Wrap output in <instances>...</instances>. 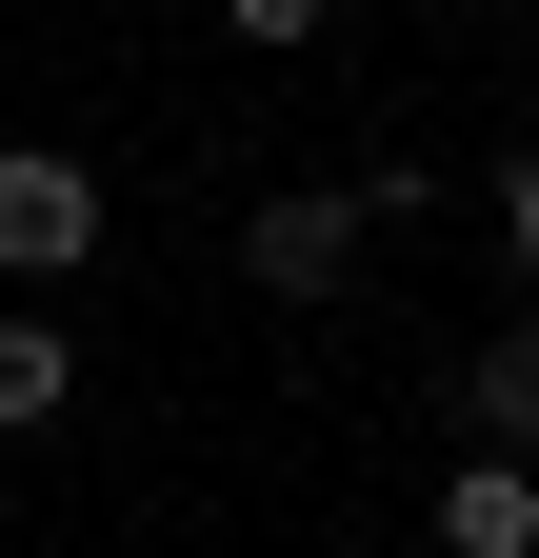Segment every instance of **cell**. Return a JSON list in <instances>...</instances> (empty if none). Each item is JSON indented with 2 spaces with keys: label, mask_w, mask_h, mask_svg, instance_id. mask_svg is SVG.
<instances>
[{
  "label": "cell",
  "mask_w": 539,
  "mask_h": 558,
  "mask_svg": "<svg viewBox=\"0 0 539 558\" xmlns=\"http://www.w3.org/2000/svg\"><path fill=\"white\" fill-rule=\"evenodd\" d=\"M81 259H100V160L21 140L0 160V279H81Z\"/></svg>",
  "instance_id": "1"
},
{
  "label": "cell",
  "mask_w": 539,
  "mask_h": 558,
  "mask_svg": "<svg viewBox=\"0 0 539 558\" xmlns=\"http://www.w3.org/2000/svg\"><path fill=\"white\" fill-rule=\"evenodd\" d=\"M240 279H260V300H340V279H360V199L340 180L260 199V220H240Z\"/></svg>",
  "instance_id": "2"
},
{
  "label": "cell",
  "mask_w": 539,
  "mask_h": 558,
  "mask_svg": "<svg viewBox=\"0 0 539 558\" xmlns=\"http://www.w3.org/2000/svg\"><path fill=\"white\" fill-rule=\"evenodd\" d=\"M440 558H539V478H519V459L440 478Z\"/></svg>",
  "instance_id": "3"
},
{
  "label": "cell",
  "mask_w": 539,
  "mask_h": 558,
  "mask_svg": "<svg viewBox=\"0 0 539 558\" xmlns=\"http://www.w3.org/2000/svg\"><path fill=\"white\" fill-rule=\"evenodd\" d=\"M480 459H519V478H539V319H500V339H480Z\"/></svg>",
  "instance_id": "4"
},
{
  "label": "cell",
  "mask_w": 539,
  "mask_h": 558,
  "mask_svg": "<svg viewBox=\"0 0 539 558\" xmlns=\"http://www.w3.org/2000/svg\"><path fill=\"white\" fill-rule=\"evenodd\" d=\"M60 399H81V339H60V319H0V439H40Z\"/></svg>",
  "instance_id": "5"
},
{
  "label": "cell",
  "mask_w": 539,
  "mask_h": 558,
  "mask_svg": "<svg viewBox=\"0 0 539 558\" xmlns=\"http://www.w3.org/2000/svg\"><path fill=\"white\" fill-rule=\"evenodd\" d=\"M500 259H519V300H539V160H500Z\"/></svg>",
  "instance_id": "6"
},
{
  "label": "cell",
  "mask_w": 539,
  "mask_h": 558,
  "mask_svg": "<svg viewBox=\"0 0 539 558\" xmlns=\"http://www.w3.org/2000/svg\"><path fill=\"white\" fill-rule=\"evenodd\" d=\"M519 160H539V140H519Z\"/></svg>",
  "instance_id": "7"
}]
</instances>
